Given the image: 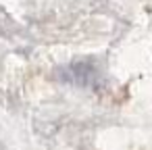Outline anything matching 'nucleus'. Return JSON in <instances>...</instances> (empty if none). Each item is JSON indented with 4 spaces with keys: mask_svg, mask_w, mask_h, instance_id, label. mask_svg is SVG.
I'll list each match as a JSON object with an SVG mask.
<instances>
[{
    "mask_svg": "<svg viewBox=\"0 0 152 150\" xmlns=\"http://www.w3.org/2000/svg\"><path fill=\"white\" fill-rule=\"evenodd\" d=\"M96 77V69L90 63H73L71 67H67V79L75 81V83H92Z\"/></svg>",
    "mask_w": 152,
    "mask_h": 150,
    "instance_id": "obj_1",
    "label": "nucleus"
}]
</instances>
